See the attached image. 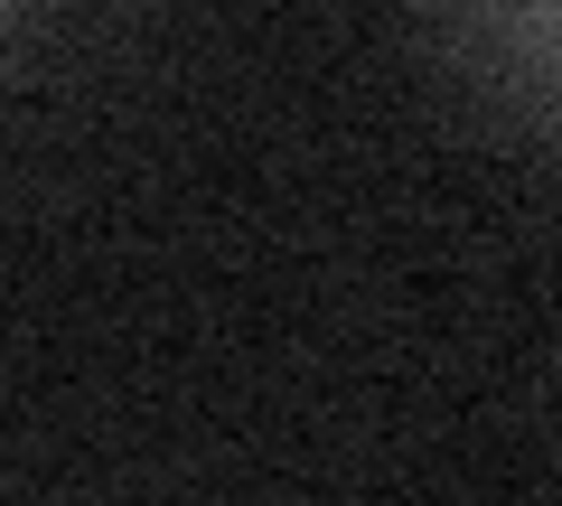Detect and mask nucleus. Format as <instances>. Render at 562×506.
<instances>
[{"label": "nucleus", "mask_w": 562, "mask_h": 506, "mask_svg": "<svg viewBox=\"0 0 562 506\" xmlns=\"http://www.w3.org/2000/svg\"><path fill=\"white\" fill-rule=\"evenodd\" d=\"M562 0H450V29L479 47V76L525 122H553V66H562Z\"/></svg>", "instance_id": "f257e3e1"}, {"label": "nucleus", "mask_w": 562, "mask_h": 506, "mask_svg": "<svg viewBox=\"0 0 562 506\" xmlns=\"http://www.w3.org/2000/svg\"><path fill=\"white\" fill-rule=\"evenodd\" d=\"M0 10H10V0H0Z\"/></svg>", "instance_id": "f03ea898"}]
</instances>
